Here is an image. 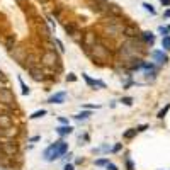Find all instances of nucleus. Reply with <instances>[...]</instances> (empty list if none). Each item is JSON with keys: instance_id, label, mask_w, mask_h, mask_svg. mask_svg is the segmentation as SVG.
Returning a JSON list of instances; mask_svg holds the SVG:
<instances>
[{"instance_id": "obj_34", "label": "nucleus", "mask_w": 170, "mask_h": 170, "mask_svg": "<svg viewBox=\"0 0 170 170\" xmlns=\"http://www.w3.org/2000/svg\"><path fill=\"white\" fill-rule=\"evenodd\" d=\"M83 107H87V109H99V106H89V104H85Z\"/></svg>"}, {"instance_id": "obj_3", "label": "nucleus", "mask_w": 170, "mask_h": 170, "mask_svg": "<svg viewBox=\"0 0 170 170\" xmlns=\"http://www.w3.org/2000/svg\"><path fill=\"white\" fill-rule=\"evenodd\" d=\"M87 53H89L94 60H97V61H106V60L109 58V55H111L109 49L104 44H100V43H95L90 49H87Z\"/></svg>"}, {"instance_id": "obj_13", "label": "nucleus", "mask_w": 170, "mask_h": 170, "mask_svg": "<svg viewBox=\"0 0 170 170\" xmlns=\"http://www.w3.org/2000/svg\"><path fill=\"white\" fill-rule=\"evenodd\" d=\"M56 133H58L60 136H67V134L73 133V128H71L70 124H63V126H58V128H56Z\"/></svg>"}, {"instance_id": "obj_29", "label": "nucleus", "mask_w": 170, "mask_h": 170, "mask_svg": "<svg viewBox=\"0 0 170 170\" xmlns=\"http://www.w3.org/2000/svg\"><path fill=\"white\" fill-rule=\"evenodd\" d=\"M55 43H56V46H58V49H60V51H65V48H63V44H61V41L55 39Z\"/></svg>"}, {"instance_id": "obj_20", "label": "nucleus", "mask_w": 170, "mask_h": 170, "mask_svg": "<svg viewBox=\"0 0 170 170\" xmlns=\"http://www.w3.org/2000/svg\"><path fill=\"white\" fill-rule=\"evenodd\" d=\"M162 46L165 49H170V36H163V39H162Z\"/></svg>"}, {"instance_id": "obj_28", "label": "nucleus", "mask_w": 170, "mask_h": 170, "mask_svg": "<svg viewBox=\"0 0 170 170\" xmlns=\"http://www.w3.org/2000/svg\"><path fill=\"white\" fill-rule=\"evenodd\" d=\"M126 167H128V170H134V165L129 158H126Z\"/></svg>"}, {"instance_id": "obj_40", "label": "nucleus", "mask_w": 170, "mask_h": 170, "mask_svg": "<svg viewBox=\"0 0 170 170\" xmlns=\"http://www.w3.org/2000/svg\"><path fill=\"white\" fill-rule=\"evenodd\" d=\"M168 31H170V27H168Z\"/></svg>"}, {"instance_id": "obj_35", "label": "nucleus", "mask_w": 170, "mask_h": 170, "mask_svg": "<svg viewBox=\"0 0 170 170\" xmlns=\"http://www.w3.org/2000/svg\"><path fill=\"white\" fill-rule=\"evenodd\" d=\"M60 122H61V124H68V119L67 118H60Z\"/></svg>"}, {"instance_id": "obj_18", "label": "nucleus", "mask_w": 170, "mask_h": 170, "mask_svg": "<svg viewBox=\"0 0 170 170\" xmlns=\"http://www.w3.org/2000/svg\"><path fill=\"white\" fill-rule=\"evenodd\" d=\"M136 133H138V129H136V128H133V129H128V131L124 133V138H126V140H131V138H134V136H136Z\"/></svg>"}, {"instance_id": "obj_27", "label": "nucleus", "mask_w": 170, "mask_h": 170, "mask_svg": "<svg viewBox=\"0 0 170 170\" xmlns=\"http://www.w3.org/2000/svg\"><path fill=\"white\" fill-rule=\"evenodd\" d=\"M158 31L163 34V36H168V27H163V26H160V27H158Z\"/></svg>"}, {"instance_id": "obj_9", "label": "nucleus", "mask_w": 170, "mask_h": 170, "mask_svg": "<svg viewBox=\"0 0 170 170\" xmlns=\"http://www.w3.org/2000/svg\"><path fill=\"white\" fill-rule=\"evenodd\" d=\"M122 34H126V37H129V39H134V37L140 36V31H138L136 26H124Z\"/></svg>"}, {"instance_id": "obj_16", "label": "nucleus", "mask_w": 170, "mask_h": 170, "mask_svg": "<svg viewBox=\"0 0 170 170\" xmlns=\"http://www.w3.org/2000/svg\"><path fill=\"white\" fill-rule=\"evenodd\" d=\"M141 37H143L145 43H150V44H153V41H155V34L150 33V31H146V33H141Z\"/></svg>"}, {"instance_id": "obj_10", "label": "nucleus", "mask_w": 170, "mask_h": 170, "mask_svg": "<svg viewBox=\"0 0 170 170\" xmlns=\"http://www.w3.org/2000/svg\"><path fill=\"white\" fill-rule=\"evenodd\" d=\"M82 77H83V80L87 82V85H89V87H94V89H97V87H99V89H106V83H104V82H100V80H94V78H90L89 75H82Z\"/></svg>"}, {"instance_id": "obj_14", "label": "nucleus", "mask_w": 170, "mask_h": 170, "mask_svg": "<svg viewBox=\"0 0 170 170\" xmlns=\"http://www.w3.org/2000/svg\"><path fill=\"white\" fill-rule=\"evenodd\" d=\"M152 56H153V58H155V61L162 63V65H165V63H168V56H167L163 51H153V53H152Z\"/></svg>"}, {"instance_id": "obj_36", "label": "nucleus", "mask_w": 170, "mask_h": 170, "mask_svg": "<svg viewBox=\"0 0 170 170\" xmlns=\"http://www.w3.org/2000/svg\"><path fill=\"white\" fill-rule=\"evenodd\" d=\"M65 170H73V165H71V163H67V165H65Z\"/></svg>"}, {"instance_id": "obj_19", "label": "nucleus", "mask_w": 170, "mask_h": 170, "mask_svg": "<svg viewBox=\"0 0 170 170\" xmlns=\"http://www.w3.org/2000/svg\"><path fill=\"white\" fill-rule=\"evenodd\" d=\"M43 116H46V111H44V109H41V111H36L34 114H31L29 118H31V119H39V118H43Z\"/></svg>"}, {"instance_id": "obj_24", "label": "nucleus", "mask_w": 170, "mask_h": 170, "mask_svg": "<svg viewBox=\"0 0 170 170\" xmlns=\"http://www.w3.org/2000/svg\"><path fill=\"white\" fill-rule=\"evenodd\" d=\"M19 83H21V89H22V94H24V95H27V94H29V89H27V85L22 82V78H19Z\"/></svg>"}, {"instance_id": "obj_2", "label": "nucleus", "mask_w": 170, "mask_h": 170, "mask_svg": "<svg viewBox=\"0 0 170 170\" xmlns=\"http://www.w3.org/2000/svg\"><path fill=\"white\" fill-rule=\"evenodd\" d=\"M41 63L44 65L46 68H49V70H60L61 68V60H60L58 53L55 51V49H46L44 53H43V56H41Z\"/></svg>"}, {"instance_id": "obj_23", "label": "nucleus", "mask_w": 170, "mask_h": 170, "mask_svg": "<svg viewBox=\"0 0 170 170\" xmlns=\"http://www.w3.org/2000/svg\"><path fill=\"white\" fill-rule=\"evenodd\" d=\"M168 109H170V104H167L165 107H163L162 111L158 112V118H160V119H163V118H165V114H167V112H168Z\"/></svg>"}, {"instance_id": "obj_30", "label": "nucleus", "mask_w": 170, "mask_h": 170, "mask_svg": "<svg viewBox=\"0 0 170 170\" xmlns=\"http://www.w3.org/2000/svg\"><path fill=\"white\" fill-rule=\"evenodd\" d=\"M67 80H68V82H75V80H77V77H75V75H73V73H68V77H67Z\"/></svg>"}, {"instance_id": "obj_4", "label": "nucleus", "mask_w": 170, "mask_h": 170, "mask_svg": "<svg viewBox=\"0 0 170 170\" xmlns=\"http://www.w3.org/2000/svg\"><path fill=\"white\" fill-rule=\"evenodd\" d=\"M0 104L9 106V107H14L15 106V95L12 94L10 89H7V87L0 89Z\"/></svg>"}, {"instance_id": "obj_39", "label": "nucleus", "mask_w": 170, "mask_h": 170, "mask_svg": "<svg viewBox=\"0 0 170 170\" xmlns=\"http://www.w3.org/2000/svg\"><path fill=\"white\" fill-rule=\"evenodd\" d=\"M165 17H170V10H167V12H165Z\"/></svg>"}, {"instance_id": "obj_5", "label": "nucleus", "mask_w": 170, "mask_h": 170, "mask_svg": "<svg viewBox=\"0 0 170 170\" xmlns=\"http://www.w3.org/2000/svg\"><path fill=\"white\" fill-rule=\"evenodd\" d=\"M0 152L4 153L5 156H15L19 153V146L17 143H14V141H5V143H2V146H0Z\"/></svg>"}, {"instance_id": "obj_38", "label": "nucleus", "mask_w": 170, "mask_h": 170, "mask_svg": "<svg viewBox=\"0 0 170 170\" xmlns=\"http://www.w3.org/2000/svg\"><path fill=\"white\" fill-rule=\"evenodd\" d=\"M5 85H4V80H2V78H0V89H4Z\"/></svg>"}, {"instance_id": "obj_33", "label": "nucleus", "mask_w": 170, "mask_h": 170, "mask_svg": "<svg viewBox=\"0 0 170 170\" xmlns=\"http://www.w3.org/2000/svg\"><path fill=\"white\" fill-rule=\"evenodd\" d=\"M121 146H122V145H121V143H118V145H116L114 148H112V153H118L119 150H121Z\"/></svg>"}, {"instance_id": "obj_32", "label": "nucleus", "mask_w": 170, "mask_h": 170, "mask_svg": "<svg viewBox=\"0 0 170 170\" xmlns=\"http://www.w3.org/2000/svg\"><path fill=\"white\" fill-rule=\"evenodd\" d=\"M136 129H138V133H140V131H146V129H148V126H146V124H141V126H138Z\"/></svg>"}, {"instance_id": "obj_12", "label": "nucleus", "mask_w": 170, "mask_h": 170, "mask_svg": "<svg viewBox=\"0 0 170 170\" xmlns=\"http://www.w3.org/2000/svg\"><path fill=\"white\" fill-rule=\"evenodd\" d=\"M65 97H67V94H65V92H58V94H55V95L49 97L48 104H63V102H65Z\"/></svg>"}, {"instance_id": "obj_31", "label": "nucleus", "mask_w": 170, "mask_h": 170, "mask_svg": "<svg viewBox=\"0 0 170 170\" xmlns=\"http://www.w3.org/2000/svg\"><path fill=\"white\" fill-rule=\"evenodd\" d=\"M106 167H107V170H118V167H116L114 163H111V162H109V163H107V165H106Z\"/></svg>"}, {"instance_id": "obj_37", "label": "nucleus", "mask_w": 170, "mask_h": 170, "mask_svg": "<svg viewBox=\"0 0 170 170\" xmlns=\"http://www.w3.org/2000/svg\"><path fill=\"white\" fill-rule=\"evenodd\" d=\"M160 2H162L163 5H170V0H160Z\"/></svg>"}, {"instance_id": "obj_1", "label": "nucleus", "mask_w": 170, "mask_h": 170, "mask_svg": "<svg viewBox=\"0 0 170 170\" xmlns=\"http://www.w3.org/2000/svg\"><path fill=\"white\" fill-rule=\"evenodd\" d=\"M68 150V143L65 141H56V143L49 145L48 148L44 150V160L46 162H55V160L61 158Z\"/></svg>"}, {"instance_id": "obj_17", "label": "nucleus", "mask_w": 170, "mask_h": 170, "mask_svg": "<svg viewBox=\"0 0 170 170\" xmlns=\"http://www.w3.org/2000/svg\"><path fill=\"white\" fill-rule=\"evenodd\" d=\"M90 116H92V112H90V109H89V111H82V112H78V114H75L73 118L78 119V121H82V119H89Z\"/></svg>"}, {"instance_id": "obj_41", "label": "nucleus", "mask_w": 170, "mask_h": 170, "mask_svg": "<svg viewBox=\"0 0 170 170\" xmlns=\"http://www.w3.org/2000/svg\"><path fill=\"white\" fill-rule=\"evenodd\" d=\"M0 146H2V145H0Z\"/></svg>"}, {"instance_id": "obj_11", "label": "nucleus", "mask_w": 170, "mask_h": 170, "mask_svg": "<svg viewBox=\"0 0 170 170\" xmlns=\"http://www.w3.org/2000/svg\"><path fill=\"white\" fill-rule=\"evenodd\" d=\"M29 73H31V77H33V80H36V82L44 80V73H43V70H41L39 67H34V68H31V70H29Z\"/></svg>"}, {"instance_id": "obj_15", "label": "nucleus", "mask_w": 170, "mask_h": 170, "mask_svg": "<svg viewBox=\"0 0 170 170\" xmlns=\"http://www.w3.org/2000/svg\"><path fill=\"white\" fill-rule=\"evenodd\" d=\"M65 31H67V34H68V36H71V37L78 34V27H77V24H75V22L65 24Z\"/></svg>"}, {"instance_id": "obj_22", "label": "nucleus", "mask_w": 170, "mask_h": 170, "mask_svg": "<svg viewBox=\"0 0 170 170\" xmlns=\"http://www.w3.org/2000/svg\"><path fill=\"white\" fill-rule=\"evenodd\" d=\"M143 9H145V10H148L150 14H155V9H153V5L148 4V2H143Z\"/></svg>"}, {"instance_id": "obj_6", "label": "nucleus", "mask_w": 170, "mask_h": 170, "mask_svg": "<svg viewBox=\"0 0 170 170\" xmlns=\"http://www.w3.org/2000/svg\"><path fill=\"white\" fill-rule=\"evenodd\" d=\"M95 43H99V39H97V36H95V33H85L83 34V37H82V44H83V48H85V51L87 49H90Z\"/></svg>"}, {"instance_id": "obj_26", "label": "nucleus", "mask_w": 170, "mask_h": 170, "mask_svg": "<svg viewBox=\"0 0 170 170\" xmlns=\"http://www.w3.org/2000/svg\"><path fill=\"white\" fill-rule=\"evenodd\" d=\"M121 102L124 104V106H133V99H131V97H122Z\"/></svg>"}, {"instance_id": "obj_25", "label": "nucleus", "mask_w": 170, "mask_h": 170, "mask_svg": "<svg viewBox=\"0 0 170 170\" xmlns=\"http://www.w3.org/2000/svg\"><path fill=\"white\" fill-rule=\"evenodd\" d=\"M109 163V158H99V160H95V165L97 167H104V165H107Z\"/></svg>"}, {"instance_id": "obj_8", "label": "nucleus", "mask_w": 170, "mask_h": 170, "mask_svg": "<svg viewBox=\"0 0 170 170\" xmlns=\"http://www.w3.org/2000/svg\"><path fill=\"white\" fill-rule=\"evenodd\" d=\"M106 14L111 15V17H119V15L122 14V10H121V7L116 5V4H107V7H106Z\"/></svg>"}, {"instance_id": "obj_7", "label": "nucleus", "mask_w": 170, "mask_h": 170, "mask_svg": "<svg viewBox=\"0 0 170 170\" xmlns=\"http://www.w3.org/2000/svg\"><path fill=\"white\" fill-rule=\"evenodd\" d=\"M12 128V118L9 112H0V129H10Z\"/></svg>"}, {"instance_id": "obj_21", "label": "nucleus", "mask_w": 170, "mask_h": 170, "mask_svg": "<svg viewBox=\"0 0 170 170\" xmlns=\"http://www.w3.org/2000/svg\"><path fill=\"white\" fill-rule=\"evenodd\" d=\"M14 41H15L14 36H9L7 39H5V46H7L9 49H12V48H14Z\"/></svg>"}]
</instances>
